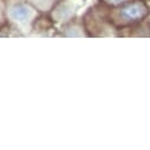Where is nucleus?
Here are the masks:
<instances>
[{"label":"nucleus","instance_id":"1","mask_svg":"<svg viewBox=\"0 0 150 150\" xmlns=\"http://www.w3.org/2000/svg\"><path fill=\"white\" fill-rule=\"evenodd\" d=\"M150 14L149 6L142 0H132L121 4L115 10H110L111 25L117 27H125L137 25Z\"/></svg>","mask_w":150,"mask_h":150},{"label":"nucleus","instance_id":"2","mask_svg":"<svg viewBox=\"0 0 150 150\" xmlns=\"http://www.w3.org/2000/svg\"><path fill=\"white\" fill-rule=\"evenodd\" d=\"M10 16L12 19L18 20V21H25L30 18L31 16V10L24 5V4H16L14 6L11 7L10 10Z\"/></svg>","mask_w":150,"mask_h":150},{"label":"nucleus","instance_id":"3","mask_svg":"<svg viewBox=\"0 0 150 150\" xmlns=\"http://www.w3.org/2000/svg\"><path fill=\"white\" fill-rule=\"evenodd\" d=\"M103 1L111 4V5H121V4L125 3V0H103Z\"/></svg>","mask_w":150,"mask_h":150}]
</instances>
